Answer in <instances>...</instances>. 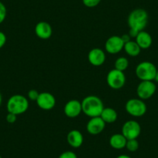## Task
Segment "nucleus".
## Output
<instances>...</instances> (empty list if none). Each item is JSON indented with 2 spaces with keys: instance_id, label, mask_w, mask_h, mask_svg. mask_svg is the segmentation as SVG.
<instances>
[{
  "instance_id": "nucleus-1",
  "label": "nucleus",
  "mask_w": 158,
  "mask_h": 158,
  "mask_svg": "<svg viewBox=\"0 0 158 158\" xmlns=\"http://www.w3.org/2000/svg\"><path fill=\"white\" fill-rule=\"evenodd\" d=\"M81 102L82 112L89 118L100 116L105 108L101 98L95 95L85 97Z\"/></svg>"
},
{
  "instance_id": "nucleus-2",
  "label": "nucleus",
  "mask_w": 158,
  "mask_h": 158,
  "mask_svg": "<svg viewBox=\"0 0 158 158\" xmlns=\"http://www.w3.org/2000/svg\"><path fill=\"white\" fill-rule=\"evenodd\" d=\"M148 19V13L145 10L136 9L129 14L127 18V23L130 27V29L140 32L143 30L147 26Z\"/></svg>"
},
{
  "instance_id": "nucleus-3",
  "label": "nucleus",
  "mask_w": 158,
  "mask_h": 158,
  "mask_svg": "<svg viewBox=\"0 0 158 158\" xmlns=\"http://www.w3.org/2000/svg\"><path fill=\"white\" fill-rule=\"evenodd\" d=\"M29 106L28 98L22 95H14L7 101L6 109L8 112L19 115L25 113L28 110Z\"/></svg>"
},
{
  "instance_id": "nucleus-4",
  "label": "nucleus",
  "mask_w": 158,
  "mask_h": 158,
  "mask_svg": "<svg viewBox=\"0 0 158 158\" xmlns=\"http://www.w3.org/2000/svg\"><path fill=\"white\" fill-rule=\"evenodd\" d=\"M157 68L152 62L143 61L136 66L135 73L140 81H153Z\"/></svg>"
},
{
  "instance_id": "nucleus-5",
  "label": "nucleus",
  "mask_w": 158,
  "mask_h": 158,
  "mask_svg": "<svg viewBox=\"0 0 158 158\" xmlns=\"http://www.w3.org/2000/svg\"><path fill=\"white\" fill-rule=\"evenodd\" d=\"M125 109L132 116L141 117L146 114L147 107L143 100L139 98H130L126 103Z\"/></svg>"
},
{
  "instance_id": "nucleus-6",
  "label": "nucleus",
  "mask_w": 158,
  "mask_h": 158,
  "mask_svg": "<svg viewBox=\"0 0 158 158\" xmlns=\"http://www.w3.org/2000/svg\"><path fill=\"white\" fill-rule=\"evenodd\" d=\"M126 75L123 71H118L116 69H112L108 72L106 76V82L109 87L111 89H120L126 84Z\"/></svg>"
},
{
  "instance_id": "nucleus-7",
  "label": "nucleus",
  "mask_w": 158,
  "mask_h": 158,
  "mask_svg": "<svg viewBox=\"0 0 158 158\" xmlns=\"http://www.w3.org/2000/svg\"><path fill=\"white\" fill-rule=\"evenodd\" d=\"M156 86L153 81H141L136 88V95L142 100H147L155 94Z\"/></svg>"
},
{
  "instance_id": "nucleus-8",
  "label": "nucleus",
  "mask_w": 158,
  "mask_h": 158,
  "mask_svg": "<svg viewBox=\"0 0 158 158\" xmlns=\"http://www.w3.org/2000/svg\"><path fill=\"white\" fill-rule=\"evenodd\" d=\"M141 133V127L136 120H128L122 127V134L127 139H137Z\"/></svg>"
},
{
  "instance_id": "nucleus-9",
  "label": "nucleus",
  "mask_w": 158,
  "mask_h": 158,
  "mask_svg": "<svg viewBox=\"0 0 158 158\" xmlns=\"http://www.w3.org/2000/svg\"><path fill=\"white\" fill-rule=\"evenodd\" d=\"M124 48V42L120 36H112L107 39L105 44L106 52L110 54H116Z\"/></svg>"
},
{
  "instance_id": "nucleus-10",
  "label": "nucleus",
  "mask_w": 158,
  "mask_h": 158,
  "mask_svg": "<svg viewBox=\"0 0 158 158\" xmlns=\"http://www.w3.org/2000/svg\"><path fill=\"white\" fill-rule=\"evenodd\" d=\"M36 102L39 108L45 111L51 110L54 109L56 105L55 97L48 92H43L40 93Z\"/></svg>"
},
{
  "instance_id": "nucleus-11",
  "label": "nucleus",
  "mask_w": 158,
  "mask_h": 158,
  "mask_svg": "<svg viewBox=\"0 0 158 158\" xmlns=\"http://www.w3.org/2000/svg\"><path fill=\"white\" fill-rule=\"evenodd\" d=\"M64 112L68 118H76L82 112L81 102L77 99L70 100L64 105Z\"/></svg>"
},
{
  "instance_id": "nucleus-12",
  "label": "nucleus",
  "mask_w": 158,
  "mask_h": 158,
  "mask_svg": "<svg viewBox=\"0 0 158 158\" xmlns=\"http://www.w3.org/2000/svg\"><path fill=\"white\" fill-rule=\"evenodd\" d=\"M106 124V123L102 120V118L100 116L90 118L86 126L88 133L93 136L98 135L105 130Z\"/></svg>"
},
{
  "instance_id": "nucleus-13",
  "label": "nucleus",
  "mask_w": 158,
  "mask_h": 158,
  "mask_svg": "<svg viewBox=\"0 0 158 158\" xmlns=\"http://www.w3.org/2000/svg\"><path fill=\"white\" fill-rule=\"evenodd\" d=\"M106 59V53L102 49L95 48L89 51L88 54V60L92 65L98 67L102 65L105 63Z\"/></svg>"
},
{
  "instance_id": "nucleus-14",
  "label": "nucleus",
  "mask_w": 158,
  "mask_h": 158,
  "mask_svg": "<svg viewBox=\"0 0 158 158\" xmlns=\"http://www.w3.org/2000/svg\"><path fill=\"white\" fill-rule=\"evenodd\" d=\"M35 33L40 39L48 40L52 36V27L48 22L40 21L35 27Z\"/></svg>"
},
{
  "instance_id": "nucleus-15",
  "label": "nucleus",
  "mask_w": 158,
  "mask_h": 158,
  "mask_svg": "<svg viewBox=\"0 0 158 158\" xmlns=\"http://www.w3.org/2000/svg\"><path fill=\"white\" fill-rule=\"evenodd\" d=\"M67 141L73 148H79L84 142V136L79 130H72L67 135Z\"/></svg>"
},
{
  "instance_id": "nucleus-16",
  "label": "nucleus",
  "mask_w": 158,
  "mask_h": 158,
  "mask_svg": "<svg viewBox=\"0 0 158 158\" xmlns=\"http://www.w3.org/2000/svg\"><path fill=\"white\" fill-rule=\"evenodd\" d=\"M135 39H136L135 41L137 43L139 48H141V50L148 49V48H150L152 43H153V39H152L151 35L147 33V31H144V30L139 32V33H138Z\"/></svg>"
},
{
  "instance_id": "nucleus-17",
  "label": "nucleus",
  "mask_w": 158,
  "mask_h": 158,
  "mask_svg": "<svg viewBox=\"0 0 158 158\" xmlns=\"http://www.w3.org/2000/svg\"><path fill=\"white\" fill-rule=\"evenodd\" d=\"M127 141V138L122 133H115L111 136L109 144L115 150H122L126 147Z\"/></svg>"
},
{
  "instance_id": "nucleus-18",
  "label": "nucleus",
  "mask_w": 158,
  "mask_h": 158,
  "mask_svg": "<svg viewBox=\"0 0 158 158\" xmlns=\"http://www.w3.org/2000/svg\"><path fill=\"white\" fill-rule=\"evenodd\" d=\"M100 117L102 118L106 123H113L117 120L118 118V114L117 112L112 108H104V109L102 112Z\"/></svg>"
},
{
  "instance_id": "nucleus-19",
  "label": "nucleus",
  "mask_w": 158,
  "mask_h": 158,
  "mask_svg": "<svg viewBox=\"0 0 158 158\" xmlns=\"http://www.w3.org/2000/svg\"><path fill=\"white\" fill-rule=\"evenodd\" d=\"M125 52L130 57H137L141 52V48L136 41L130 40L124 44L123 48Z\"/></svg>"
},
{
  "instance_id": "nucleus-20",
  "label": "nucleus",
  "mask_w": 158,
  "mask_h": 158,
  "mask_svg": "<svg viewBox=\"0 0 158 158\" xmlns=\"http://www.w3.org/2000/svg\"><path fill=\"white\" fill-rule=\"evenodd\" d=\"M129 64L130 63H129V60L127 57H119L115 60L114 67H115V69L124 72V71H126L128 68Z\"/></svg>"
},
{
  "instance_id": "nucleus-21",
  "label": "nucleus",
  "mask_w": 158,
  "mask_h": 158,
  "mask_svg": "<svg viewBox=\"0 0 158 158\" xmlns=\"http://www.w3.org/2000/svg\"><path fill=\"white\" fill-rule=\"evenodd\" d=\"M125 148L130 152H135L139 149V142L136 139H127Z\"/></svg>"
},
{
  "instance_id": "nucleus-22",
  "label": "nucleus",
  "mask_w": 158,
  "mask_h": 158,
  "mask_svg": "<svg viewBox=\"0 0 158 158\" xmlns=\"http://www.w3.org/2000/svg\"><path fill=\"white\" fill-rule=\"evenodd\" d=\"M7 15V10L6 6L0 1V24L5 21Z\"/></svg>"
},
{
  "instance_id": "nucleus-23",
  "label": "nucleus",
  "mask_w": 158,
  "mask_h": 158,
  "mask_svg": "<svg viewBox=\"0 0 158 158\" xmlns=\"http://www.w3.org/2000/svg\"><path fill=\"white\" fill-rule=\"evenodd\" d=\"M101 0H82V2L88 8H94L100 3Z\"/></svg>"
},
{
  "instance_id": "nucleus-24",
  "label": "nucleus",
  "mask_w": 158,
  "mask_h": 158,
  "mask_svg": "<svg viewBox=\"0 0 158 158\" xmlns=\"http://www.w3.org/2000/svg\"><path fill=\"white\" fill-rule=\"evenodd\" d=\"M40 93L38 92V91H36V89H31L27 93V98L31 101H36Z\"/></svg>"
},
{
  "instance_id": "nucleus-25",
  "label": "nucleus",
  "mask_w": 158,
  "mask_h": 158,
  "mask_svg": "<svg viewBox=\"0 0 158 158\" xmlns=\"http://www.w3.org/2000/svg\"><path fill=\"white\" fill-rule=\"evenodd\" d=\"M58 158H77V156L74 152L68 150V151H64L60 153Z\"/></svg>"
},
{
  "instance_id": "nucleus-26",
  "label": "nucleus",
  "mask_w": 158,
  "mask_h": 158,
  "mask_svg": "<svg viewBox=\"0 0 158 158\" xmlns=\"http://www.w3.org/2000/svg\"><path fill=\"white\" fill-rule=\"evenodd\" d=\"M6 119L7 123H9L10 124H13L14 123H16V121L17 120V115L13 113H11V112H8V114L6 115Z\"/></svg>"
},
{
  "instance_id": "nucleus-27",
  "label": "nucleus",
  "mask_w": 158,
  "mask_h": 158,
  "mask_svg": "<svg viewBox=\"0 0 158 158\" xmlns=\"http://www.w3.org/2000/svg\"><path fill=\"white\" fill-rule=\"evenodd\" d=\"M6 36L3 32L0 31V49L3 48L5 46L6 43Z\"/></svg>"
},
{
  "instance_id": "nucleus-28",
  "label": "nucleus",
  "mask_w": 158,
  "mask_h": 158,
  "mask_svg": "<svg viewBox=\"0 0 158 158\" xmlns=\"http://www.w3.org/2000/svg\"><path fill=\"white\" fill-rule=\"evenodd\" d=\"M121 38L123 39V40L124 44L127 43V42L130 41V40H131V37L130 36V35L129 34H123V36H121Z\"/></svg>"
},
{
  "instance_id": "nucleus-29",
  "label": "nucleus",
  "mask_w": 158,
  "mask_h": 158,
  "mask_svg": "<svg viewBox=\"0 0 158 158\" xmlns=\"http://www.w3.org/2000/svg\"><path fill=\"white\" fill-rule=\"evenodd\" d=\"M116 158H132L131 156H128V155H126V154H121L119 156H117Z\"/></svg>"
},
{
  "instance_id": "nucleus-30",
  "label": "nucleus",
  "mask_w": 158,
  "mask_h": 158,
  "mask_svg": "<svg viewBox=\"0 0 158 158\" xmlns=\"http://www.w3.org/2000/svg\"><path fill=\"white\" fill-rule=\"evenodd\" d=\"M155 81H156V82H158V69L157 71H156V76H155V78H154Z\"/></svg>"
},
{
  "instance_id": "nucleus-31",
  "label": "nucleus",
  "mask_w": 158,
  "mask_h": 158,
  "mask_svg": "<svg viewBox=\"0 0 158 158\" xmlns=\"http://www.w3.org/2000/svg\"><path fill=\"white\" fill-rule=\"evenodd\" d=\"M2 94L0 93V106H1V105H2Z\"/></svg>"
},
{
  "instance_id": "nucleus-32",
  "label": "nucleus",
  "mask_w": 158,
  "mask_h": 158,
  "mask_svg": "<svg viewBox=\"0 0 158 158\" xmlns=\"http://www.w3.org/2000/svg\"><path fill=\"white\" fill-rule=\"evenodd\" d=\"M0 158H2V156H0Z\"/></svg>"
}]
</instances>
